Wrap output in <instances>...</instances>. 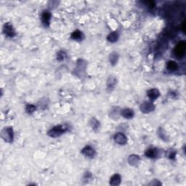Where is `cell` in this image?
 Returning <instances> with one entry per match:
<instances>
[{
  "instance_id": "6da1fadb",
  "label": "cell",
  "mask_w": 186,
  "mask_h": 186,
  "mask_svg": "<svg viewBox=\"0 0 186 186\" xmlns=\"http://www.w3.org/2000/svg\"><path fill=\"white\" fill-rule=\"evenodd\" d=\"M68 128L66 126L63 125H57V126L54 127L53 128L48 132V134L52 137H57L63 134V133L67 131Z\"/></svg>"
},
{
  "instance_id": "7a4b0ae2",
  "label": "cell",
  "mask_w": 186,
  "mask_h": 186,
  "mask_svg": "<svg viewBox=\"0 0 186 186\" xmlns=\"http://www.w3.org/2000/svg\"><path fill=\"white\" fill-rule=\"evenodd\" d=\"M186 44L185 41H181L177 45L175 49V55L178 58H182L184 57L185 53Z\"/></svg>"
},
{
  "instance_id": "3957f363",
  "label": "cell",
  "mask_w": 186,
  "mask_h": 186,
  "mask_svg": "<svg viewBox=\"0 0 186 186\" xmlns=\"http://www.w3.org/2000/svg\"><path fill=\"white\" fill-rule=\"evenodd\" d=\"M1 134H2L1 135H2V137L4 139V140H6L7 142L13 141V131L11 127H5L3 129Z\"/></svg>"
},
{
  "instance_id": "277c9868",
  "label": "cell",
  "mask_w": 186,
  "mask_h": 186,
  "mask_svg": "<svg viewBox=\"0 0 186 186\" xmlns=\"http://www.w3.org/2000/svg\"><path fill=\"white\" fill-rule=\"evenodd\" d=\"M140 109L143 113H150V112L154 111L155 106L151 102H145L140 106Z\"/></svg>"
},
{
  "instance_id": "5b68a950",
  "label": "cell",
  "mask_w": 186,
  "mask_h": 186,
  "mask_svg": "<svg viewBox=\"0 0 186 186\" xmlns=\"http://www.w3.org/2000/svg\"><path fill=\"white\" fill-rule=\"evenodd\" d=\"M114 140L116 143L119 145H125L127 143V138L123 133H117L114 136Z\"/></svg>"
},
{
  "instance_id": "8992f818",
  "label": "cell",
  "mask_w": 186,
  "mask_h": 186,
  "mask_svg": "<svg viewBox=\"0 0 186 186\" xmlns=\"http://www.w3.org/2000/svg\"><path fill=\"white\" fill-rule=\"evenodd\" d=\"M4 32L6 35L10 37H14V36L16 35V31H15V29L13 28V25L10 23H6L5 25H4Z\"/></svg>"
},
{
  "instance_id": "52a82bcc",
  "label": "cell",
  "mask_w": 186,
  "mask_h": 186,
  "mask_svg": "<svg viewBox=\"0 0 186 186\" xmlns=\"http://www.w3.org/2000/svg\"><path fill=\"white\" fill-rule=\"evenodd\" d=\"M81 153H82L84 156H86L87 157H90V158L94 157L95 155V149L90 146H87L86 147H84V149H82V151H81Z\"/></svg>"
},
{
  "instance_id": "ba28073f",
  "label": "cell",
  "mask_w": 186,
  "mask_h": 186,
  "mask_svg": "<svg viewBox=\"0 0 186 186\" xmlns=\"http://www.w3.org/2000/svg\"><path fill=\"white\" fill-rule=\"evenodd\" d=\"M51 19V14L48 11H45L42 13V21L44 25L45 26H48L50 25Z\"/></svg>"
},
{
  "instance_id": "9c48e42d",
  "label": "cell",
  "mask_w": 186,
  "mask_h": 186,
  "mask_svg": "<svg viewBox=\"0 0 186 186\" xmlns=\"http://www.w3.org/2000/svg\"><path fill=\"white\" fill-rule=\"evenodd\" d=\"M148 97L149 98V99H151V100H154L157 99V98L159 97L160 93L158 91V90L157 89H151L147 93Z\"/></svg>"
},
{
  "instance_id": "30bf717a",
  "label": "cell",
  "mask_w": 186,
  "mask_h": 186,
  "mask_svg": "<svg viewBox=\"0 0 186 186\" xmlns=\"http://www.w3.org/2000/svg\"><path fill=\"white\" fill-rule=\"evenodd\" d=\"M167 69L169 71L174 72L178 69V65L174 60H169L167 63Z\"/></svg>"
},
{
  "instance_id": "8fae6325",
  "label": "cell",
  "mask_w": 186,
  "mask_h": 186,
  "mask_svg": "<svg viewBox=\"0 0 186 186\" xmlns=\"http://www.w3.org/2000/svg\"><path fill=\"white\" fill-rule=\"evenodd\" d=\"M121 114L125 119H132L134 116V111L130 108H125L122 110Z\"/></svg>"
},
{
  "instance_id": "7c38bea8",
  "label": "cell",
  "mask_w": 186,
  "mask_h": 186,
  "mask_svg": "<svg viewBox=\"0 0 186 186\" xmlns=\"http://www.w3.org/2000/svg\"><path fill=\"white\" fill-rule=\"evenodd\" d=\"M121 180H122V178H121L120 175L115 174L110 179V184L111 185H119L121 182Z\"/></svg>"
},
{
  "instance_id": "4fadbf2b",
  "label": "cell",
  "mask_w": 186,
  "mask_h": 186,
  "mask_svg": "<svg viewBox=\"0 0 186 186\" xmlns=\"http://www.w3.org/2000/svg\"><path fill=\"white\" fill-rule=\"evenodd\" d=\"M145 155L147 157L149 158H153L156 157V156L158 155V150L156 149H148L147 151L145 152Z\"/></svg>"
},
{
  "instance_id": "5bb4252c",
  "label": "cell",
  "mask_w": 186,
  "mask_h": 186,
  "mask_svg": "<svg viewBox=\"0 0 186 186\" xmlns=\"http://www.w3.org/2000/svg\"><path fill=\"white\" fill-rule=\"evenodd\" d=\"M139 161H140V158L137 155H131L128 158V162L132 166H136L137 164H138Z\"/></svg>"
},
{
  "instance_id": "9a60e30c",
  "label": "cell",
  "mask_w": 186,
  "mask_h": 186,
  "mask_svg": "<svg viewBox=\"0 0 186 186\" xmlns=\"http://www.w3.org/2000/svg\"><path fill=\"white\" fill-rule=\"evenodd\" d=\"M71 39L74 40L80 41L83 39V34L79 31H76L71 34Z\"/></svg>"
},
{
  "instance_id": "2e32d148",
  "label": "cell",
  "mask_w": 186,
  "mask_h": 186,
  "mask_svg": "<svg viewBox=\"0 0 186 186\" xmlns=\"http://www.w3.org/2000/svg\"><path fill=\"white\" fill-rule=\"evenodd\" d=\"M118 58H119V55H118V54L115 52H112L109 56L110 63H111L112 65H115L116 63H117Z\"/></svg>"
},
{
  "instance_id": "e0dca14e",
  "label": "cell",
  "mask_w": 186,
  "mask_h": 186,
  "mask_svg": "<svg viewBox=\"0 0 186 186\" xmlns=\"http://www.w3.org/2000/svg\"><path fill=\"white\" fill-rule=\"evenodd\" d=\"M118 38H119V35L116 32H112L107 37V39H108L109 42H115L118 40Z\"/></svg>"
},
{
  "instance_id": "ac0fdd59",
  "label": "cell",
  "mask_w": 186,
  "mask_h": 186,
  "mask_svg": "<svg viewBox=\"0 0 186 186\" xmlns=\"http://www.w3.org/2000/svg\"><path fill=\"white\" fill-rule=\"evenodd\" d=\"M116 84V79L114 76H110L107 82L108 88H113Z\"/></svg>"
},
{
  "instance_id": "d6986e66",
  "label": "cell",
  "mask_w": 186,
  "mask_h": 186,
  "mask_svg": "<svg viewBox=\"0 0 186 186\" xmlns=\"http://www.w3.org/2000/svg\"><path fill=\"white\" fill-rule=\"evenodd\" d=\"M36 106L34 105H32V104H28L26 105V108H25V111L28 113L31 114V113H34V111H36Z\"/></svg>"
},
{
  "instance_id": "ffe728a7",
  "label": "cell",
  "mask_w": 186,
  "mask_h": 186,
  "mask_svg": "<svg viewBox=\"0 0 186 186\" xmlns=\"http://www.w3.org/2000/svg\"><path fill=\"white\" fill-rule=\"evenodd\" d=\"M90 125H91V127H93V129H98V127H99L100 126V124L98 120H96L95 119H93L91 122H90Z\"/></svg>"
},
{
  "instance_id": "44dd1931",
  "label": "cell",
  "mask_w": 186,
  "mask_h": 186,
  "mask_svg": "<svg viewBox=\"0 0 186 186\" xmlns=\"http://www.w3.org/2000/svg\"><path fill=\"white\" fill-rule=\"evenodd\" d=\"M175 156H176V152L174 150H169L167 151V156L170 159H174L175 158Z\"/></svg>"
},
{
  "instance_id": "7402d4cb",
  "label": "cell",
  "mask_w": 186,
  "mask_h": 186,
  "mask_svg": "<svg viewBox=\"0 0 186 186\" xmlns=\"http://www.w3.org/2000/svg\"><path fill=\"white\" fill-rule=\"evenodd\" d=\"M66 57V53L63 51H60V52L57 53V58L58 60H63Z\"/></svg>"
}]
</instances>
